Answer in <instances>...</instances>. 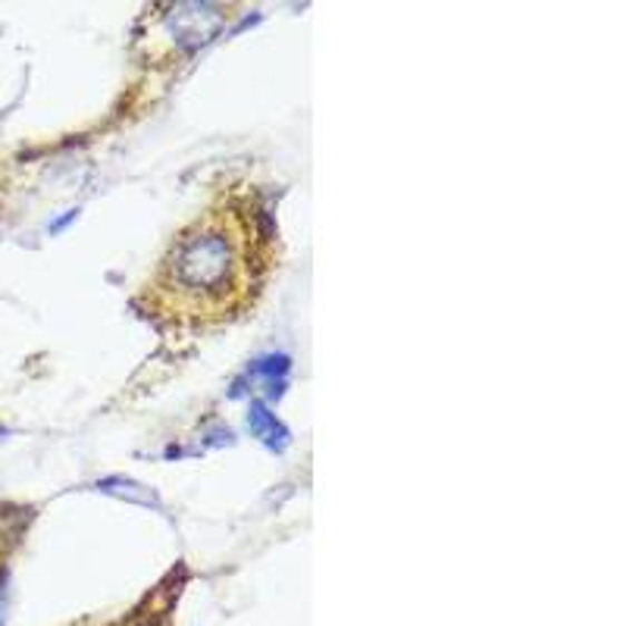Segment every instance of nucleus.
I'll list each match as a JSON object with an SVG mask.
<instances>
[{
  "label": "nucleus",
  "mask_w": 626,
  "mask_h": 626,
  "mask_svg": "<svg viewBox=\"0 0 626 626\" xmlns=\"http://www.w3.org/2000/svg\"><path fill=\"white\" fill-rule=\"evenodd\" d=\"M273 266L261 204L232 188L173 235L138 301L164 326L211 330L257 304Z\"/></svg>",
  "instance_id": "1"
}]
</instances>
